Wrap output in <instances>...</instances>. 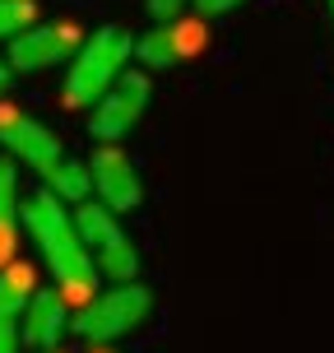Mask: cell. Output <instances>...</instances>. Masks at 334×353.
Here are the masks:
<instances>
[{
  "mask_svg": "<svg viewBox=\"0 0 334 353\" xmlns=\"http://www.w3.org/2000/svg\"><path fill=\"white\" fill-rule=\"evenodd\" d=\"M19 223L28 228L33 237V247L42 251V261L52 270V279L61 283V293L65 302H88L98 293V265L88 256L84 237H79V223H74V214L65 210V200H56L47 186L33 195H23L19 200Z\"/></svg>",
  "mask_w": 334,
  "mask_h": 353,
  "instance_id": "cell-1",
  "label": "cell"
},
{
  "mask_svg": "<svg viewBox=\"0 0 334 353\" xmlns=\"http://www.w3.org/2000/svg\"><path fill=\"white\" fill-rule=\"evenodd\" d=\"M135 61V37L125 28H98L84 37V47L74 52L70 70H65V88H61V103L70 112H88V107L103 98L107 88L116 84Z\"/></svg>",
  "mask_w": 334,
  "mask_h": 353,
  "instance_id": "cell-2",
  "label": "cell"
},
{
  "mask_svg": "<svg viewBox=\"0 0 334 353\" xmlns=\"http://www.w3.org/2000/svg\"><path fill=\"white\" fill-rule=\"evenodd\" d=\"M154 312V293L144 288V283H116V288H107V293H93V298L79 307V316L70 321V330L88 344H116L125 339L130 330H140L144 321Z\"/></svg>",
  "mask_w": 334,
  "mask_h": 353,
  "instance_id": "cell-3",
  "label": "cell"
},
{
  "mask_svg": "<svg viewBox=\"0 0 334 353\" xmlns=\"http://www.w3.org/2000/svg\"><path fill=\"white\" fill-rule=\"evenodd\" d=\"M74 223H79V237H84L98 274H107L112 283H135L140 279V247H135V237L121 228V219L112 210H103L98 200H84V205L74 210Z\"/></svg>",
  "mask_w": 334,
  "mask_h": 353,
  "instance_id": "cell-4",
  "label": "cell"
},
{
  "mask_svg": "<svg viewBox=\"0 0 334 353\" xmlns=\"http://www.w3.org/2000/svg\"><path fill=\"white\" fill-rule=\"evenodd\" d=\"M149 74L144 70H125L116 84L107 88L98 103L88 107V135L98 144H116L121 135H130V125L144 117V107H149Z\"/></svg>",
  "mask_w": 334,
  "mask_h": 353,
  "instance_id": "cell-5",
  "label": "cell"
},
{
  "mask_svg": "<svg viewBox=\"0 0 334 353\" xmlns=\"http://www.w3.org/2000/svg\"><path fill=\"white\" fill-rule=\"evenodd\" d=\"M79 47H84V33H79V23H70V19L33 23L23 37H14V42H10L5 65H10V74H42V70H52V65L74 61V52H79Z\"/></svg>",
  "mask_w": 334,
  "mask_h": 353,
  "instance_id": "cell-6",
  "label": "cell"
},
{
  "mask_svg": "<svg viewBox=\"0 0 334 353\" xmlns=\"http://www.w3.org/2000/svg\"><path fill=\"white\" fill-rule=\"evenodd\" d=\"M0 144H5V154L14 163H28L42 181L70 159L61 135L52 125H42L37 117H28V112H0Z\"/></svg>",
  "mask_w": 334,
  "mask_h": 353,
  "instance_id": "cell-7",
  "label": "cell"
},
{
  "mask_svg": "<svg viewBox=\"0 0 334 353\" xmlns=\"http://www.w3.org/2000/svg\"><path fill=\"white\" fill-rule=\"evenodd\" d=\"M88 181H93L98 205L112 210L116 219L140 210L144 181H140V172H135V163H130V154H125L121 144H98V154L88 159Z\"/></svg>",
  "mask_w": 334,
  "mask_h": 353,
  "instance_id": "cell-8",
  "label": "cell"
},
{
  "mask_svg": "<svg viewBox=\"0 0 334 353\" xmlns=\"http://www.w3.org/2000/svg\"><path fill=\"white\" fill-rule=\"evenodd\" d=\"M200 47H205V19H172L135 37V61L144 70H172L181 61H191Z\"/></svg>",
  "mask_w": 334,
  "mask_h": 353,
  "instance_id": "cell-9",
  "label": "cell"
},
{
  "mask_svg": "<svg viewBox=\"0 0 334 353\" xmlns=\"http://www.w3.org/2000/svg\"><path fill=\"white\" fill-rule=\"evenodd\" d=\"M70 302L61 288H37L28 307H23V321H19V339L23 349H37V353H56V344L65 339L70 330Z\"/></svg>",
  "mask_w": 334,
  "mask_h": 353,
  "instance_id": "cell-10",
  "label": "cell"
},
{
  "mask_svg": "<svg viewBox=\"0 0 334 353\" xmlns=\"http://www.w3.org/2000/svg\"><path fill=\"white\" fill-rule=\"evenodd\" d=\"M37 293V274L28 261H14L0 270V312L5 316H19L23 321V307H28V298Z\"/></svg>",
  "mask_w": 334,
  "mask_h": 353,
  "instance_id": "cell-11",
  "label": "cell"
},
{
  "mask_svg": "<svg viewBox=\"0 0 334 353\" xmlns=\"http://www.w3.org/2000/svg\"><path fill=\"white\" fill-rule=\"evenodd\" d=\"M37 23V0H0V42H14Z\"/></svg>",
  "mask_w": 334,
  "mask_h": 353,
  "instance_id": "cell-12",
  "label": "cell"
},
{
  "mask_svg": "<svg viewBox=\"0 0 334 353\" xmlns=\"http://www.w3.org/2000/svg\"><path fill=\"white\" fill-rule=\"evenodd\" d=\"M19 163L0 154V219H19Z\"/></svg>",
  "mask_w": 334,
  "mask_h": 353,
  "instance_id": "cell-13",
  "label": "cell"
},
{
  "mask_svg": "<svg viewBox=\"0 0 334 353\" xmlns=\"http://www.w3.org/2000/svg\"><path fill=\"white\" fill-rule=\"evenodd\" d=\"M14 251H19V219H0V270L19 261Z\"/></svg>",
  "mask_w": 334,
  "mask_h": 353,
  "instance_id": "cell-14",
  "label": "cell"
},
{
  "mask_svg": "<svg viewBox=\"0 0 334 353\" xmlns=\"http://www.w3.org/2000/svg\"><path fill=\"white\" fill-rule=\"evenodd\" d=\"M195 14L200 19H218V14H232V10H242L247 0H191Z\"/></svg>",
  "mask_w": 334,
  "mask_h": 353,
  "instance_id": "cell-15",
  "label": "cell"
},
{
  "mask_svg": "<svg viewBox=\"0 0 334 353\" xmlns=\"http://www.w3.org/2000/svg\"><path fill=\"white\" fill-rule=\"evenodd\" d=\"M23 339H19V316H5L0 312V353H19Z\"/></svg>",
  "mask_w": 334,
  "mask_h": 353,
  "instance_id": "cell-16",
  "label": "cell"
},
{
  "mask_svg": "<svg viewBox=\"0 0 334 353\" xmlns=\"http://www.w3.org/2000/svg\"><path fill=\"white\" fill-rule=\"evenodd\" d=\"M149 5V14L158 19V23H172V19H181V5L186 0H144Z\"/></svg>",
  "mask_w": 334,
  "mask_h": 353,
  "instance_id": "cell-17",
  "label": "cell"
},
{
  "mask_svg": "<svg viewBox=\"0 0 334 353\" xmlns=\"http://www.w3.org/2000/svg\"><path fill=\"white\" fill-rule=\"evenodd\" d=\"M10 79H14V74H10V65H5V61H0V93H5V88H10Z\"/></svg>",
  "mask_w": 334,
  "mask_h": 353,
  "instance_id": "cell-18",
  "label": "cell"
},
{
  "mask_svg": "<svg viewBox=\"0 0 334 353\" xmlns=\"http://www.w3.org/2000/svg\"><path fill=\"white\" fill-rule=\"evenodd\" d=\"M93 353H116V349H93Z\"/></svg>",
  "mask_w": 334,
  "mask_h": 353,
  "instance_id": "cell-19",
  "label": "cell"
},
{
  "mask_svg": "<svg viewBox=\"0 0 334 353\" xmlns=\"http://www.w3.org/2000/svg\"><path fill=\"white\" fill-rule=\"evenodd\" d=\"M330 19H334V0H330Z\"/></svg>",
  "mask_w": 334,
  "mask_h": 353,
  "instance_id": "cell-20",
  "label": "cell"
}]
</instances>
